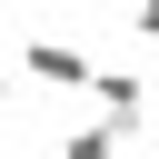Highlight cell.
I'll list each match as a JSON object with an SVG mask.
<instances>
[{
  "mask_svg": "<svg viewBox=\"0 0 159 159\" xmlns=\"http://www.w3.org/2000/svg\"><path fill=\"white\" fill-rule=\"evenodd\" d=\"M20 70L50 80V89H70V99H89V80H99V60H89L80 40H20Z\"/></svg>",
  "mask_w": 159,
  "mask_h": 159,
  "instance_id": "obj_1",
  "label": "cell"
},
{
  "mask_svg": "<svg viewBox=\"0 0 159 159\" xmlns=\"http://www.w3.org/2000/svg\"><path fill=\"white\" fill-rule=\"evenodd\" d=\"M89 99H99V119H109L119 139H139V119H149V89H139V70H99V80H89Z\"/></svg>",
  "mask_w": 159,
  "mask_h": 159,
  "instance_id": "obj_2",
  "label": "cell"
},
{
  "mask_svg": "<svg viewBox=\"0 0 159 159\" xmlns=\"http://www.w3.org/2000/svg\"><path fill=\"white\" fill-rule=\"evenodd\" d=\"M0 99H10V70H0Z\"/></svg>",
  "mask_w": 159,
  "mask_h": 159,
  "instance_id": "obj_5",
  "label": "cell"
},
{
  "mask_svg": "<svg viewBox=\"0 0 159 159\" xmlns=\"http://www.w3.org/2000/svg\"><path fill=\"white\" fill-rule=\"evenodd\" d=\"M60 159H119V129H109V119H89V129H70V139H60Z\"/></svg>",
  "mask_w": 159,
  "mask_h": 159,
  "instance_id": "obj_3",
  "label": "cell"
},
{
  "mask_svg": "<svg viewBox=\"0 0 159 159\" xmlns=\"http://www.w3.org/2000/svg\"><path fill=\"white\" fill-rule=\"evenodd\" d=\"M119 10H129V30H139V40H159V0H119Z\"/></svg>",
  "mask_w": 159,
  "mask_h": 159,
  "instance_id": "obj_4",
  "label": "cell"
}]
</instances>
